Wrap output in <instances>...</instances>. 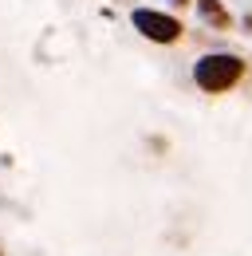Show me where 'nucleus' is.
Wrapping results in <instances>:
<instances>
[{"mask_svg": "<svg viewBox=\"0 0 252 256\" xmlns=\"http://www.w3.org/2000/svg\"><path fill=\"white\" fill-rule=\"evenodd\" d=\"M244 75V60L240 56H228V52H209L193 64V83L209 95H220L228 87H236Z\"/></svg>", "mask_w": 252, "mask_h": 256, "instance_id": "f257e3e1", "label": "nucleus"}, {"mask_svg": "<svg viewBox=\"0 0 252 256\" xmlns=\"http://www.w3.org/2000/svg\"><path fill=\"white\" fill-rule=\"evenodd\" d=\"M130 24L146 36V40H154V44H178V40L186 36V28H182L178 16H166V12H154V8H134V12H130Z\"/></svg>", "mask_w": 252, "mask_h": 256, "instance_id": "f03ea898", "label": "nucleus"}, {"mask_svg": "<svg viewBox=\"0 0 252 256\" xmlns=\"http://www.w3.org/2000/svg\"><path fill=\"white\" fill-rule=\"evenodd\" d=\"M197 16H201L209 28H217V32H228V28H232V16H228V8H224L220 0H197Z\"/></svg>", "mask_w": 252, "mask_h": 256, "instance_id": "7ed1b4c3", "label": "nucleus"}, {"mask_svg": "<svg viewBox=\"0 0 252 256\" xmlns=\"http://www.w3.org/2000/svg\"><path fill=\"white\" fill-rule=\"evenodd\" d=\"M174 4H193V0H174Z\"/></svg>", "mask_w": 252, "mask_h": 256, "instance_id": "20e7f679", "label": "nucleus"}]
</instances>
